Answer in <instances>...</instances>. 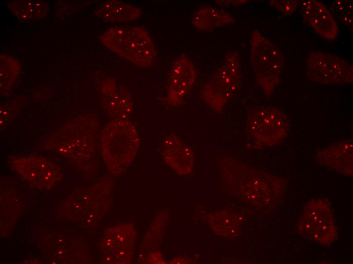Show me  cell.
Here are the masks:
<instances>
[{"instance_id": "e0dca14e", "label": "cell", "mask_w": 353, "mask_h": 264, "mask_svg": "<svg viewBox=\"0 0 353 264\" xmlns=\"http://www.w3.org/2000/svg\"><path fill=\"white\" fill-rule=\"evenodd\" d=\"M7 7L19 19L28 21L46 16L49 11L48 2L42 1H14L7 3Z\"/></svg>"}, {"instance_id": "7c38bea8", "label": "cell", "mask_w": 353, "mask_h": 264, "mask_svg": "<svg viewBox=\"0 0 353 264\" xmlns=\"http://www.w3.org/2000/svg\"><path fill=\"white\" fill-rule=\"evenodd\" d=\"M100 102L105 112L115 118L128 119L132 113L133 102L128 90L111 78L101 86Z\"/></svg>"}, {"instance_id": "4fadbf2b", "label": "cell", "mask_w": 353, "mask_h": 264, "mask_svg": "<svg viewBox=\"0 0 353 264\" xmlns=\"http://www.w3.org/2000/svg\"><path fill=\"white\" fill-rule=\"evenodd\" d=\"M162 154L166 162L177 173H189L194 163L192 149L178 136L172 134L164 140Z\"/></svg>"}, {"instance_id": "277c9868", "label": "cell", "mask_w": 353, "mask_h": 264, "mask_svg": "<svg viewBox=\"0 0 353 264\" xmlns=\"http://www.w3.org/2000/svg\"><path fill=\"white\" fill-rule=\"evenodd\" d=\"M250 64L257 84L270 96L280 82L284 57L280 49L259 30L250 37Z\"/></svg>"}, {"instance_id": "30bf717a", "label": "cell", "mask_w": 353, "mask_h": 264, "mask_svg": "<svg viewBox=\"0 0 353 264\" xmlns=\"http://www.w3.org/2000/svg\"><path fill=\"white\" fill-rule=\"evenodd\" d=\"M196 76V70L190 59L185 55L178 57L169 73L167 103L171 106L181 105L193 86Z\"/></svg>"}, {"instance_id": "5bb4252c", "label": "cell", "mask_w": 353, "mask_h": 264, "mask_svg": "<svg viewBox=\"0 0 353 264\" xmlns=\"http://www.w3.org/2000/svg\"><path fill=\"white\" fill-rule=\"evenodd\" d=\"M352 143L342 140L324 148L317 157L323 164L339 173L351 175L352 173Z\"/></svg>"}, {"instance_id": "2e32d148", "label": "cell", "mask_w": 353, "mask_h": 264, "mask_svg": "<svg viewBox=\"0 0 353 264\" xmlns=\"http://www.w3.org/2000/svg\"><path fill=\"white\" fill-rule=\"evenodd\" d=\"M191 22L193 26L198 30L209 32L222 26L232 24L235 20L229 13L223 9L205 6L195 11Z\"/></svg>"}, {"instance_id": "8992f818", "label": "cell", "mask_w": 353, "mask_h": 264, "mask_svg": "<svg viewBox=\"0 0 353 264\" xmlns=\"http://www.w3.org/2000/svg\"><path fill=\"white\" fill-rule=\"evenodd\" d=\"M248 130L257 143L271 146L282 142L290 127L288 115L271 106H259L249 110L247 116Z\"/></svg>"}, {"instance_id": "6da1fadb", "label": "cell", "mask_w": 353, "mask_h": 264, "mask_svg": "<svg viewBox=\"0 0 353 264\" xmlns=\"http://www.w3.org/2000/svg\"><path fill=\"white\" fill-rule=\"evenodd\" d=\"M99 39L108 49L135 66L147 68L155 61L156 50L154 41L143 27L115 25L103 32Z\"/></svg>"}, {"instance_id": "9a60e30c", "label": "cell", "mask_w": 353, "mask_h": 264, "mask_svg": "<svg viewBox=\"0 0 353 264\" xmlns=\"http://www.w3.org/2000/svg\"><path fill=\"white\" fill-rule=\"evenodd\" d=\"M96 16L108 23L130 22L143 15L141 9L119 1H107L100 3L94 11Z\"/></svg>"}, {"instance_id": "5b68a950", "label": "cell", "mask_w": 353, "mask_h": 264, "mask_svg": "<svg viewBox=\"0 0 353 264\" xmlns=\"http://www.w3.org/2000/svg\"><path fill=\"white\" fill-rule=\"evenodd\" d=\"M241 79L239 53L235 50H229L216 72L203 84L201 97L214 111L220 113L237 94Z\"/></svg>"}, {"instance_id": "8fae6325", "label": "cell", "mask_w": 353, "mask_h": 264, "mask_svg": "<svg viewBox=\"0 0 353 264\" xmlns=\"http://www.w3.org/2000/svg\"><path fill=\"white\" fill-rule=\"evenodd\" d=\"M299 9L304 21L320 35L329 41L337 38L338 25L323 3L316 0L302 1Z\"/></svg>"}, {"instance_id": "ac0fdd59", "label": "cell", "mask_w": 353, "mask_h": 264, "mask_svg": "<svg viewBox=\"0 0 353 264\" xmlns=\"http://www.w3.org/2000/svg\"><path fill=\"white\" fill-rule=\"evenodd\" d=\"M20 62L6 54L1 55V93L3 94L11 90L20 71Z\"/></svg>"}, {"instance_id": "3957f363", "label": "cell", "mask_w": 353, "mask_h": 264, "mask_svg": "<svg viewBox=\"0 0 353 264\" xmlns=\"http://www.w3.org/2000/svg\"><path fill=\"white\" fill-rule=\"evenodd\" d=\"M62 125L48 139L58 141L53 149L66 157L88 159L94 153L97 140L98 122L92 114H83Z\"/></svg>"}, {"instance_id": "ffe728a7", "label": "cell", "mask_w": 353, "mask_h": 264, "mask_svg": "<svg viewBox=\"0 0 353 264\" xmlns=\"http://www.w3.org/2000/svg\"><path fill=\"white\" fill-rule=\"evenodd\" d=\"M269 4L285 15L289 16L296 11L299 3L296 0H271Z\"/></svg>"}, {"instance_id": "d6986e66", "label": "cell", "mask_w": 353, "mask_h": 264, "mask_svg": "<svg viewBox=\"0 0 353 264\" xmlns=\"http://www.w3.org/2000/svg\"><path fill=\"white\" fill-rule=\"evenodd\" d=\"M332 16L350 31L353 29V5L351 0H336L331 6Z\"/></svg>"}, {"instance_id": "7a4b0ae2", "label": "cell", "mask_w": 353, "mask_h": 264, "mask_svg": "<svg viewBox=\"0 0 353 264\" xmlns=\"http://www.w3.org/2000/svg\"><path fill=\"white\" fill-rule=\"evenodd\" d=\"M139 138L135 125L128 119L115 118L109 122L100 136L103 158L113 174H123L137 153Z\"/></svg>"}, {"instance_id": "ba28073f", "label": "cell", "mask_w": 353, "mask_h": 264, "mask_svg": "<svg viewBox=\"0 0 353 264\" xmlns=\"http://www.w3.org/2000/svg\"><path fill=\"white\" fill-rule=\"evenodd\" d=\"M306 63V76L309 81L326 85L352 83V66L340 56L313 51L309 53Z\"/></svg>"}, {"instance_id": "9c48e42d", "label": "cell", "mask_w": 353, "mask_h": 264, "mask_svg": "<svg viewBox=\"0 0 353 264\" xmlns=\"http://www.w3.org/2000/svg\"><path fill=\"white\" fill-rule=\"evenodd\" d=\"M14 170L35 187L49 189L60 178L59 167L47 158L37 156L14 158Z\"/></svg>"}, {"instance_id": "52a82bcc", "label": "cell", "mask_w": 353, "mask_h": 264, "mask_svg": "<svg viewBox=\"0 0 353 264\" xmlns=\"http://www.w3.org/2000/svg\"><path fill=\"white\" fill-rule=\"evenodd\" d=\"M298 230L309 241L322 246L331 245L337 238V228L329 203L322 199L309 201L300 217Z\"/></svg>"}, {"instance_id": "44dd1931", "label": "cell", "mask_w": 353, "mask_h": 264, "mask_svg": "<svg viewBox=\"0 0 353 264\" xmlns=\"http://www.w3.org/2000/svg\"><path fill=\"white\" fill-rule=\"evenodd\" d=\"M216 3L224 6H238L241 4L248 3V1H216Z\"/></svg>"}]
</instances>
